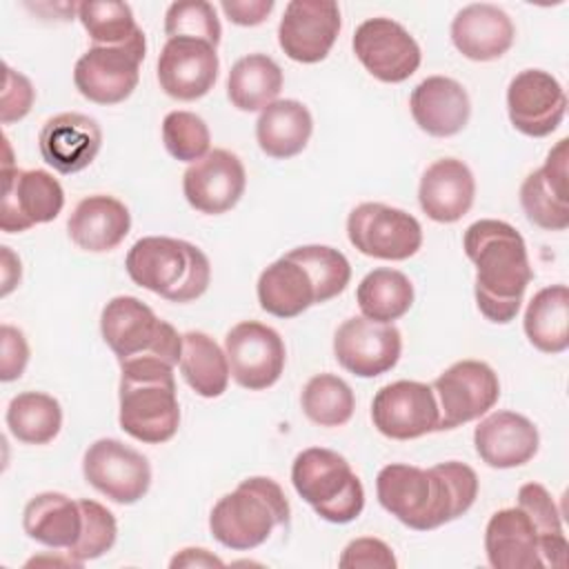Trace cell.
<instances>
[{
	"instance_id": "e0dca14e",
	"label": "cell",
	"mask_w": 569,
	"mask_h": 569,
	"mask_svg": "<svg viewBox=\"0 0 569 569\" xmlns=\"http://www.w3.org/2000/svg\"><path fill=\"white\" fill-rule=\"evenodd\" d=\"M338 33L340 9L331 0H291L278 24L280 49L302 64L325 60Z\"/></svg>"
},
{
	"instance_id": "44dd1931",
	"label": "cell",
	"mask_w": 569,
	"mask_h": 569,
	"mask_svg": "<svg viewBox=\"0 0 569 569\" xmlns=\"http://www.w3.org/2000/svg\"><path fill=\"white\" fill-rule=\"evenodd\" d=\"M567 144V138L558 140L545 164L529 173L520 187L522 211L529 222L547 231H562L569 227Z\"/></svg>"
},
{
	"instance_id": "603a6c76",
	"label": "cell",
	"mask_w": 569,
	"mask_h": 569,
	"mask_svg": "<svg viewBox=\"0 0 569 569\" xmlns=\"http://www.w3.org/2000/svg\"><path fill=\"white\" fill-rule=\"evenodd\" d=\"M480 460L493 469H511L538 453L540 436L536 425L516 411H493L473 431Z\"/></svg>"
},
{
	"instance_id": "8992f818",
	"label": "cell",
	"mask_w": 569,
	"mask_h": 569,
	"mask_svg": "<svg viewBox=\"0 0 569 569\" xmlns=\"http://www.w3.org/2000/svg\"><path fill=\"white\" fill-rule=\"evenodd\" d=\"M291 482L298 496L327 522L345 525L362 513V482L351 465L331 449L309 447L300 451L291 467Z\"/></svg>"
},
{
	"instance_id": "83f0119b",
	"label": "cell",
	"mask_w": 569,
	"mask_h": 569,
	"mask_svg": "<svg viewBox=\"0 0 569 569\" xmlns=\"http://www.w3.org/2000/svg\"><path fill=\"white\" fill-rule=\"evenodd\" d=\"M131 229V213L113 196L96 193L80 200L67 220L69 238L91 253L116 249Z\"/></svg>"
},
{
	"instance_id": "3957f363",
	"label": "cell",
	"mask_w": 569,
	"mask_h": 569,
	"mask_svg": "<svg viewBox=\"0 0 569 569\" xmlns=\"http://www.w3.org/2000/svg\"><path fill=\"white\" fill-rule=\"evenodd\" d=\"M120 429L147 445L171 440L180 427L173 367L138 358L120 362Z\"/></svg>"
},
{
	"instance_id": "4fadbf2b",
	"label": "cell",
	"mask_w": 569,
	"mask_h": 569,
	"mask_svg": "<svg viewBox=\"0 0 569 569\" xmlns=\"http://www.w3.org/2000/svg\"><path fill=\"white\" fill-rule=\"evenodd\" d=\"M356 58L380 82H405L422 60L416 38L391 18L365 20L351 40Z\"/></svg>"
},
{
	"instance_id": "d6a6232c",
	"label": "cell",
	"mask_w": 569,
	"mask_h": 569,
	"mask_svg": "<svg viewBox=\"0 0 569 569\" xmlns=\"http://www.w3.org/2000/svg\"><path fill=\"white\" fill-rule=\"evenodd\" d=\"M282 89V69L264 53L240 58L227 78V96L240 111H262Z\"/></svg>"
},
{
	"instance_id": "ba28073f",
	"label": "cell",
	"mask_w": 569,
	"mask_h": 569,
	"mask_svg": "<svg viewBox=\"0 0 569 569\" xmlns=\"http://www.w3.org/2000/svg\"><path fill=\"white\" fill-rule=\"evenodd\" d=\"M144 53L147 40L142 29L124 44L89 47L73 69L76 89L96 104H118L127 100L138 87Z\"/></svg>"
},
{
	"instance_id": "7c38bea8",
	"label": "cell",
	"mask_w": 569,
	"mask_h": 569,
	"mask_svg": "<svg viewBox=\"0 0 569 569\" xmlns=\"http://www.w3.org/2000/svg\"><path fill=\"white\" fill-rule=\"evenodd\" d=\"M224 353L233 380L249 391H262L276 385L287 362L280 333L256 320H244L229 329Z\"/></svg>"
},
{
	"instance_id": "2e32d148",
	"label": "cell",
	"mask_w": 569,
	"mask_h": 569,
	"mask_svg": "<svg viewBox=\"0 0 569 569\" xmlns=\"http://www.w3.org/2000/svg\"><path fill=\"white\" fill-rule=\"evenodd\" d=\"M400 331L391 322H376L365 316L347 318L333 336L336 360L360 378L387 373L400 360Z\"/></svg>"
},
{
	"instance_id": "ac0fdd59",
	"label": "cell",
	"mask_w": 569,
	"mask_h": 569,
	"mask_svg": "<svg viewBox=\"0 0 569 569\" xmlns=\"http://www.w3.org/2000/svg\"><path fill=\"white\" fill-rule=\"evenodd\" d=\"M507 111L511 124L520 133L545 138L562 122L567 96L551 73L542 69H525L509 82Z\"/></svg>"
},
{
	"instance_id": "d6986e66",
	"label": "cell",
	"mask_w": 569,
	"mask_h": 569,
	"mask_svg": "<svg viewBox=\"0 0 569 569\" xmlns=\"http://www.w3.org/2000/svg\"><path fill=\"white\" fill-rule=\"evenodd\" d=\"M247 187V173L240 158L227 149H213L191 162L182 176L187 202L207 216H218L238 204Z\"/></svg>"
},
{
	"instance_id": "ab89813d",
	"label": "cell",
	"mask_w": 569,
	"mask_h": 569,
	"mask_svg": "<svg viewBox=\"0 0 569 569\" xmlns=\"http://www.w3.org/2000/svg\"><path fill=\"white\" fill-rule=\"evenodd\" d=\"M298 262L307 267V271L313 278V284L318 289L320 305L340 296L349 280H351V267L342 251L327 247V244H305L289 251Z\"/></svg>"
},
{
	"instance_id": "8fae6325",
	"label": "cell",
	"mask_w": 569,
	"mask_h": 569,
	"mask_svg": "<svg viewBox=\"0 0 569 569\" xmlns=\"http://www.w3.org/2000/svg\"><path fill=\"white\" fill-rule=\"evenodd\" d=\"M84 480L118 505L138 502L151 485L149 460L116 438H100L84 451Z\"/></svg>"
},
{
	"instance_id": "7bdbcfd3",
	"label": "cell",
	"mask_w": 569,
	"mask_h": 569,
	"mask_svg": "<svg viewBox=\"0 0 569 569\" xmlns=\"http://www.w3.org/2000/svg\"><path fill=\"white\" fill-rule=\"evenodd\" d=\"M164 33L169 38H196L218 47L222 29L211 2L182 0L169 4L164 13Z\"/></svg>"
},
{
	"instance_id": "f35d334b",
	"label": "cell",
	"mask_w": 569,
	"mask_h": 569,
	"mask_svg": "<svg viewBox=\"0 0 569 569\" xmlns=\"http://www.w3.org/2000/svg\"><path fill=\"white\" fill-rule=\"evenodd\" d=\"M78 18L98 47L124 44L140 31L127 2H80Z\"/></svg>"
},
{
	"instance_id": "ee69618b",
	"label": "cell",
	"mask_w": 569,
	"mask_h": 569,
	"mask_svg": "<svg viewBox=\"0 0 569 569\" xmlns=\"http://www.w3.org/2000/svg\"><path fill=\"white\" fill-rule=\"evenodd\" d=\"M338 565L342 569H396L398 560L380 538H356L342 549Z\"/></svg>"
},
{
	"instance_id": "277c9868",
	"label": "cell",
	"mask_w": 569,
	"mask_h": 569,
	"mask_svg": "<svg viewBox=\"0 0 569 569\" xmlns=\"http://www.w3.org/2000/svg\"><path fill=\"white\" fill-rule=\"evenodd\" d=\"M124 267L138 287L169 302H191L211 282V264L202 249L164 236H147L133 242Z\"/></svg>"
},
{
	"instance_id": "f546056e",
	"label": "cell",
	"mask_w": 569,
	"mask_h": 569,
	"mask_svg": "<svg viewBox=\"0 0 569 569\" xmlns=\"http://www.w3.org/2000/svg\"><path fill=\"white\" fill-rule=\"evenodd\" d=\"M22 527L29 538L44 547L69 549L82 531V511L69 496L44 491L27 502L22 511Z\"/></svg>"
},
{
	"instance_id": "e575fe53",
	"label": "cell",
	"mask_w": 569,
	"mask_h": 569,
	"mask_svg": "<svg viewBox=\"0 0 569 569\" xmlns=\"http://www.w3.org/2000/svg\"><path fill=\"white\" fill-rule=\"evenodd\" d=\"M356 300L365 318L393 325V320L402 318L411 309L413 284L402 271L380 267L360 280Z\"/></svg>"
},
{
	"instance_id": "7dc6e473",
	"label": "cell",
	"mask_w": 569,
	"mask_h": 569,
	"mask_svg": "<svg viewBox=\"0 0 569 569\" xmlns=\"http://www.w3.org/2000/svg\"><path fill=\"white\" fill-rule=\"evenodd\" d=\"M224 16L240 27H256L273 11V0H222Z\"/></svg>"
},
{
	"instance_id": "30bf717a",
	"label": "cell",
	"mask_w": 569,
	"mask_h": 569,
	"mask_svg": "<svg viewBox=\"0 0 569 569\" xmlns=\"http://www.w3.org/2000/svg\"><path fill=\"white\" fill-rule=\"evenodd\" d=\"M438 402V431L456 429L485 416L500 398L498 373L480 360H460L431 385Z\"/></svg>"
},
{
	"instance_id": "4dcf8cb0",
	"label": "cell",
	"mask_w": 569,
	"mask_h": 569,
	"mask_svg": "<svg viewBox=\"0 0 569 569\" xmlns=\"http://www.w3.org/2000/svg\"><path fill=\"white\" fill-rule=\"evenodd\" d=\"M313 131V118L300 100H276L264 107L256 122L258 147L276 160L298 156Z\"/></svg>"
},
{
	"instance_id": "9c48e42d",
	"label": "cell",
	"mask_w": 569,
	"mask_h": 569,
	"mask_svg": "<svg viewBox=\"0 0 569 569\" xmlns=\"http://www.w3.org/2000/svg\"><path fill=\"white\" fill-rule=\"evenodd\" d=\"M347 236L360 253L380 260H407L422 247L420 222L382 202L358 204L347 218Z\"/></svg>"
},
{
	"instance_id": "9a60e30c",
	"label": "cell",
	"mask_w": 569,
	"mask_h": 569,
	"mask_svg": "<svg viewBox=\"0 0 569 569\" xmlns=\"http://www.w3.org/2000/svg\"><path fill=\"white\" fill-rule=\"evenodd\" d=\"M438 402L431 385L396 380L385 385L371 402L373 427L391 440H413L438 431Z\"/></svg>"
},
{
	"instance_id": "5b68a950",
	"label": "cell",
	"mask_w": 569,
	"mask_h": 569,
	"mask_svg": "<svg viewBox=\"0 0 569 569\" xmlns=\"http://www.w3.org/2000/svg\"><path fill=\"white\" fill-rule=\"evenodd\" d=\"M289 516L291 509L280 485L271 478L253 476L213 505L209 529L222 547L249 551L260 547L273 527H284Z\"/></svg>"
},
{
	"instance_id": "60d3db41",
	"label": "cell",
	"mask_w": 569,
	"mask_h": 569,
	"mask_svg": "<svg viewBox=\"0 0 569 569\" xmlns=\"http://www.w3.org/2000/svg\"><path fill=\"white\" fill-rule=\"evenodd\" d=\"M78 505L82 511V531L76 545L67 549V553L69 558L82 565L87 560L100 558L113 547L118 536V522H116V516L104 505L91 498H82L78 500Z\"/></svg>"
},
{
	"instance_id": "d4e9b609",
	"label": "cell",
	"mask_w": 569,
	"mask_h": 569,
	"mask_svg": "<svg viewBox=\"0 0 569 569\" xmlns=\"http://www.w3.org/2000/svg\"><path fill=\"white\" fill-rule=\"evenodd\" d=\"M516 38L511 18L496 4L476 2L460 9L451 22L453 47L469 60L489 62L502 58Z\"/></svg>"
},
{
	"instance_id": "836d02e7",
	"label": "cell",
	"mask_w": 569,
	"mask_h": 569,
	"mask_svg": "<svg viewBox=\"0 0 569 569\" xmlns=\"http://www.w3.org/2000/svg\"><path fill=\"white\" fill-rule=\"evenodd\" d=\"M180 373L187 385L202 398H218L229 385V360L213 338L202 331H187L182 336Z\"/></svg>"
},
{
	"instance_id": "4316f807",
	"label": "cell",
	"mask_w": 569,
	"mask_h": 569,
	"mask_svg": "<svg viewBox=\"0 0 569 569\" xmlns=\"http://www.w3.org/2000/svg\"><path fill=\"white\" fill-rule=\"evenodd\" d=\"M476 180L471 169L458 158H440L427 167L420 178L418 200L427 218L436 222H456L473 204Z\"/></svg>"
},
{
	"instance_id": "d590c367",
	"label": "cell",
	"mask_w": 569,
	"mask_h": 569,
	"mask_svg": "<svg viewBox=\"0 0 569 569\" xmlns=\"http://www.w3.org/2000/svg\"><path fill=\"white\" fill-rule=\"evenodd\" d=\"M7 427L24 445H47L62 427L60 402L42 391H22L7 407Z\"/></svg>"
},
{
	"instance_id": "bcb514c9",
	"label": "cell",
	"mask_w": 569,
	"mask_h": 569,
	"mask_svg": "<svg viewBox=\"0 0 569 569\" xmlns=\"http://www.w3.org/2000/svg\"><path fill=\"white\" fill-rule=\"evenodd\" d=\"M0 380L11 382L24 373V367L29 362V345L20 329L11 325L0 327Z\"/></svg>"
},
{
	"instance_id": "6da1fadb",
	"label": "cell",
	"mask_w": 569,
	"mask_h": 569,
	"mask_svg": "<svg viewBox=\"0 0 569 569\" xmlns=\"http://www.w3.org/2000/svg\"><path fill=\"white\" fill-rule=\"evenodd\" d=\"M376 493L380 505L402 525L429 531L471 509L478 496V476L458 460L431 469L393 462L378 471Z\"/></svg>"
},
{
	"instance_id": "f6af8a7d",
	"label": "cell",
	"mask_w": 569,
	"mask_h": 569,
	"mask_svg": "<svg viewBox=\"0 0 569 569\" xmlns=\"http://www.w3.org/2000/svg\"><path fill=\"white\" fill-rule=\"evenodd\" d=\"M36 100V91L27 76L13 71L9 64H4V84H2V98H0V122L11 124L22 120Z\"/></svg>"
},
{
	"instance_id": "1f68e13d",
	"label": "cell",
	"mask_w": 569,
	"mask_h": 569,
	"mask_svg": "<svg viewBox=\"0 0 569 569\" xmlns=\"http://www.w3.org/2000/svg\"><path fill=\"white\" fill-rule=\"evenodd\" d=\"M525 333L545 353H562L569 347V289L551 284L540 289L525 311Z\"/></svg>"
},
{
	"instance_id": "5bb4252c",
	"label": "cell",
	"mask_w": 569,
	"mask_h": 569,
	"mask_svg": "<svg viewBox=\"0 0 569 569\" xmlns=\"http://www.w3.org/2000/svg\"><path fill=\"white\" fill-rule=\"evenodd\" d=\"M4 193L0 229L7 233L27 231L58 218L64 207L62 184L42 169H2Z\"/></svg>"
},
{
	"instance_id": "cb8c5ba5",
	"label": "cell",
	"mask_w": 569,
	"mask_h": 569,
	"mask_svg": "<svg viewBox=\"0 0 569 569\" xmlns=\"http://www.w3.org/2000/svg\"><path fill=\"white\" fill-rule=\"evenodd\" d=\"M409 107L416 124L433 138L460 133L471 116L467 89L447 76H431L416 84Z\"/></svg>"
},
{
	"instance_id": "ffe728a7",
	"label": "cell",
	"mask_w": 569,
	"mask_h": 569,
	"mask_svg": "<svg viewBox=\"0 0 569 569\" xmlns=\"http://www.w3.org/2000/svg\"><path fill=\"white\" fill-rule=\"evenodd\" d=\"M218 53L204 40L169 38L158 58L160 89L182 102L198 100L211 91L218 78Z\"/></svg>"
},
{
	"instance_id": "c3c4849f",
	"label": "cell",
	"mask_w": 569,
	"mask_h": 569,
	"mask_svg": "<svg viewBox=\"0 0 569 569\" xmlns=\"http://www.w3.org/2000/svg\"><path fill=\"white\" fill-rule=\"evenodd\" d=\"M169 565H171V569H178V567H222L224 562L220 558H216L213 553H209L207 549L187 547L178 556H173V560Z\"/></svg>"
},
{
	"instance_id": "b9f144b4",
	"label": "cell",
	"mask_w": 569,
	"mask_h": 569,
	"mask_svg": "<svg viewBox=\"0 0 569 569\" xmlns=\"http://www.w3.org/2000/svg\"><path fill=\"white\" fill-rule=\"evenodd\" d=\"M162 142L180 162H196L209 153L211 133L207 122L191 111H171L162 120Z\"/></svg>"
},
{
	"instance_id": "681fc988",
	"label": "cell",
	"mask_w": 569,
	"mask_h": 569,
	"mask_svg": "<svg viewBox=\"0 0 569 569\" xmlns=\"http://www.w3.org/2000/svg\"><path fill=\"white\" fill-rule=\"evenodd\" d=\"M2 249V296H7L20 282V258L9 247Z\"/></svg>"
},
{
	"instance_id": "484cf974",
	"label": "cell",
	"mask_w": 569,
	"mask_h": 569,
	"mask_svg": "<svg viewBox=\"0 0 569 569\" xmlns=\"http://www.w3.org/2000/svg\"><path fill=\"white\" fill-rule=\"evenodd\" d=\"M485 551L489 565L496 569H538L542 565L540 556V533L520 507H509L496 511L485 529Z\"/></svg>"
},
{
	"instance_id": "7a4b0ae2",
	"label": "cell",
	"mask_w": 569,
	"mask_h": 569,
	"mask_svg": "<svg viewBox=\"0 0 569 569\" xmlns=\"http://www.w3.org/2000/svg\"><path fill=\"white\" fill-rule=\"evenodd\" d=\"M465 253L476 264V302L498 325L511 322L533 278L522 236L502 220H478L467 227Z\"/></svg>"
},
{
	"instance_id": "7402d4cb",
	"label": "cell",
	"mask_w": 569,
	"mask_h": 569,
	"mask_svg": "<svg viewBox=\"0 0 569 569\" xmlns=\"http://www.w3.org/2000/svg\"><path fill=\"white\" fill-rule=\"evenodd\" d=\"M42 160L58 173H78L87 169L100 151V124L76 111L49 118L38 136Z\"/></svg>"
},
{
	"instance_id": "74e56055",
	"label": "cell",
	"mask_w": 569,
	"mask_h": 569,
	"mask_svg": "<svg viewBox=\"0 0 569 569\" xmlns=\"http://www.w3.org/2000/svg\"><path fill=\"white\" fill-rule=\"evenodd\" d=\"M300 405L311 422L320 427H340L351 420L356 398L342 378L333 373H318L305 385Z\"/></svg>"
},
{
	"instance_id": "8d00e7d4",
	"label": "cell",
	"mask_w": 569,
	"mask_h": 569,
	"mask_svg": "<svg viewBox=\"0 0 569 569\" xmlns=\"http://www.w3.org/2000/svg\"><path fill=\"white\" fill-rule=\"evenodd\" d=\"M518 507L529 513L540 533L542 565L562 569L567 565L569 542L565 538L560 511L551 493L540 482H527L518 489Z\"/></svg>"
},
{
	"instance_id": "f1b7e54d",
	"label": "cell",
	"mask_w": 569,
	"mask_h": 569,
	"mask_svg": "<svg viewBox=\"0 0 569 569\" xmlns=\"http://www.w3.org/2000/svg\"><path fill=\"white\" fill-rule=\"evenodd\" d=\"M256 291L260 307L276 318H296L311 305H320L311 273L289 253L260 273Z\"/></svg>"
},
{
	"instance_id": "52a82bcc",
	"label": "cell",
	"mask_w": 569,
	"mask_h": 569,
	"mask_svg": "<svg viewBox=\"0 0 569 569\" xmlns=\"http://www.w3.org/2000/svg\"><path fill=\"white\" fill-rule=\"evenodd\" d=\"M100 331L118 362L138 358L162 360L171 367L180 362L182 336L133 296H116L104 305Z\"/></svg>"
}]
</instances>
